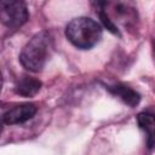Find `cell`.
Returning a JSON list of instances; mask_svg holds the SVG:
<instances>
[{"instance_id":"obj_2","label":"cell","mask_w":155,"mask_h":155,"mask_svg":"<svg viewBox=\"0 0 155 155\" xmlns=\"http://www.w3.org/2000/svg\"><path fill=\"white\" fill-rule=\"evenodd\" d=\"M51 46H52V39L50 34L47 31L38 33L23 47L19 54L21 64L29 71L33 73L40 71L45 67L48 59Z\"/></svg>"},{"instance_id":"obj_9","label":"cell","mask_w":155,"mask_h":155,"mask_svg":"<svg viewBox=\"0 0 155 155\" xmlns=\"http://www.w3.org/2000/svg\"><path fill=\"white\" fill-rule=\"evenodd\" d=\"M1 132H2V122L0 120V134H1Z\"/></svg>"},{"instance_id":"obj_6","label":"cell","mask_w":155,"mask_h":155,"mask_svg":"<svg viewBox=\"0 0 155 155\" xmlns=\"http://www.w3.org/2000/svg\"><path fill=\"white\" fill-rule=\"evenodd\" d=\"M109 91L116 96L117 98H120L125 104L130 105V107H136L139 101H140V96L137 91H134L133 88L126 86V85H115L109 87Z\"/></svg>"},{"instance_id":"obj_8","label":"cell","mask_w":155,"mask_h":155,"mask_svg":"<svg viewBox=\"0 0 155 155\" xmlns=\"http://www.w3.org/2000/svg\"><path fill=\"white\" fill-rule=\"evenodd\" d=\"M1 87H2V75L0 73V91H1Z\"/></svg>"},{"instance_id":"obj_1","label":"cell","mask_w":155,"mask_h":155,"mask_svg":"<svg viewBox=\"0 0 155 155\" xmlns=\"http://www.w3.org/2000/svg\"><path fill=\"white\" fill-rule=\"evenodd\" d=\"M102 27L98 22L88 17L71 19L65 28L67 39L78 48L90 50L102 39Z\"/></svg>"},{"instance_id":"obj_4","label":"cell","mask_w":155,"mask_h":155,"mask_svg":"<svg viewBox=\"0 0 155 155\" xmlns=\"http://www.w3.org/2000/svg\"><path fill=\"white\" fill-rule=\"evenodd\" d=\"M38 108L33 103H24V104H18L10 110H7L2 120L7 125H17V124H23L28 120H30L35 114H36Z\"/></svg>"},{"instance_id":"obj_7","label":"cell","mask_w":155,"mask_h":155,"mask_svg":"<svg viewBox=\"0 0 155 155\" xmlns=\"http://www.w3.org/2000/svg\"><path fill=\"white\" fill-rule=\"evenodd\" d=\"M137 121H138V126L147 133L148 136V147L153 148L154 144V115L150 113H140L137 116Z\"/></svg>"},{"instance_id":"obj_3","label":"cell","mask_w":155,"mask_h":155,"mask_svg":"<svg viewBox=\"0 0 155 155\" xmlns=\"http://www.w3.org/2000/svg\"><path fill=\"white\" fill-rule=\"evenodd\" d=\"M29 18L27 5L23 1L0 0V22L11 29L22 27Z\"/></svg>"},{"instance_id":"obj_5","label":"cell","mask_w":155,"mask_h":155,"mask_svg":"<svg viewBox=\"0 0 155 155\" xmlns=\"http://www.w3.org/2000/svg\"><path fill=\"white\" fill-rule=\"evenodd\" d=\"M41 88V81L34 78L23 76L15 85V92L22 97H31L35 96Z\"/></svg>"}]
</instances>
